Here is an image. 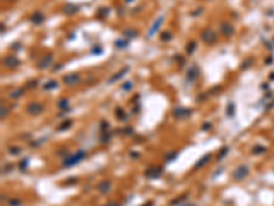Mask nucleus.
<instances>
[{
	"instance_id": "1",
	"label": "nucleus",
	"mask_w": 274,
	"mask_h": 206,
	"mask_svg": "<svg viewBox=\"0 0 274 206\" xmlns=\"http://www.w3.org/2000/svg\"><path fill=\"white\" fill-rule=\"evenodd\" d=\"M85 155H86V153H85L84 150H78L77 153H74L73 155L66 157L65 159H63V162H62V165H63L65 168H70V166H73V165L81 162V161L85 158Z\"/></svg>"
},
{
	"instance_id": "2",
	"label": "nucleus",
	"mask_w": 274,
	"mask_h": 206,
	"mask_svg": "<svg viewBox=\"0 0 274 206\" xmlns=\"http://www.w3.org/2000/svg\"><path fill=\"white\" fill-rule=\"evenodd\" d=\"M200 39H202V41L204 44H207V46H211V44H214L217 41V33L214 32L213 29H210V27H207V29H204L202 32V36H200Z\"/></svg>"
},
{
	"instance_id": "3",
	"label": "nucleus",
	"mask_w": 274,
	"mask_h": 206,
	"mask_svg": "<svg viewBox=\"0 0 274 206\" xmlns=\"http://www.w3.org/2000/svg\"><path fill=\"white\" fill-rule=\"evenodd\" d=\"M26 111H27V114H30V115H39L44 111V105L40 102H32L27 105Z\"/></svg>"
},
{
	"instance_id": "4",
	"label": "nucleus",
	"mask_w": 274,
	"mask_h": 206,
	"mask_svg": "<svg viewBox=\"0 0 274 206\" xmlns=\"http://www.w3.org/2000/svg\"><path fill=\"white\" fill-rule=\"evenodd\" d=\"M62 81H63V84H65V85L73 87V85H77L78 82L81 81V76H79L78 73H69V74L63 76Z\"/></svg>"
},
{
	"instance_id": "5",
	"label": "nucleus",
	"mask_w": 274,
	"mask_h": 206,
	"mask_svg": "<svg viewBox=\"0 0 274 206\" xmlns=\"http://www.w3.org/2000/svg\"><path fill=\"white\" fill-rule=\"evenodd\" d=\"M248 173H249V168L247 166V165H241V166H238L237 169L233 172V174H232V176H233L234 180L241 181V180H244V179L248 176Z\"/></svg>"
},
{
	"instance_id": "6",
	"label": "nucleus",
	"mask_w": 274,
	"mask_h": 206,
	"mask_svg": "<svg viewBox=\"0 0 274 206\" xmlns=\"http://www.w3.org/2000/svg\"><path fill=\"white\" fill-rule=\"evenodd\" d=\"M173 115L178 120H185V118H189V117L192 115V110L186 109V107H175L173 110Z\"/></svg>"
},
{
	"instance_id": "7",
	"label": "nucleus",
	"mask_w": 274,
	"mask_h": 206,
	"mask_svg": "<svg viewBox=\"0 0 274 206\" xmlns=\"http://www.w3.org/2000/svg\"><path fill=\"white\" fill-rule=\"evenodd\" d=\"M162 173H163L162 166H151L145 170V176L148 179H158L159 176H162Z\"/></svg>"
},
{
	"instance_id": "8",
	"label": "nucleus",
	"mask_w": 274,
	"mask_h": 206,
	"mask_svg": "<svg viewBox=\"0 0 274 206\" xmlns=\"http://www.w3.org/2000/svg\"><path fill=\"white\" fill-rule=\"evenodd\" d=\"M19 59L17 56H6L3 58V65L7 67V69H15L19 66Z\"/></svg>"
},
{
	"instance_id": "9",
	"label": "nucleus",
	"mask_w": 274,
	"mask_h": 206,
	"mask_svg": "<svg viewBox=\"0 0 274 206\" xmlns=\"http://www.w3.org/2000/svg\"><path fill=\"white\" fill-rule=\"evenodd\" d=\"M78 11H79V7L77 4H73V3H66V4H63V7H62V12H63L65 15H74V14Z\"/></svg>"
},
{
	"instance_id": "10",
	"label": "nucleus",
	"mask_w": 274,
	"mask_h": 206,
	"mask_svg": "<svg viewBox=\"0 0 274 206\" xmlns=\"http://www.w3.org/2000/svg\"><path fill=\"white\" fill-rule=\"evenodd\" d=\"M111 190V181L110 180H102L98 184V191L100 194H108Z\"/></svg>"
},
{
	"instance_id": "11",
	"label": "nucleus",
	"mask_w": 274,
	"mask_h": 206,
	"mask_svg": "<svg viewBox=\"0 0 274 206\" xmlns=\"http://www.w3.org/2000/svg\"><path fill=\"white\" fill-rule=\"evenodd\" d=\"M52 63V55L51 54H48V55H46V56H43L41 59L39 61V66L40 69H47V67H50V65Z\"/></svg>"
},
{
	"instance_id": "12",
	"label": "nucleus",
	"mask_w": 274,
	"mask_h": 206,
	"mask_svg": "<svg viewBox=\"0 0 274 206\" xmlns=\"http://www.w3.org/2000/svg\"><path fill=\"white\" fill-rule=\"evenodd\" d=\"M221 33L224 34V36H226V37H230V36H233V33H234V27L230 25V23H222L221 25Z\"/></svg>"
},
{
	"instance_id": "13",
	"label": "nucleus",
	"mask_w": 274,
	"mask_h": 206,
	"mask_svg": "<svg viewBox=\"0 0 274 206\" xmlns=\"http://www.w3.org/2000/svg\"><path fill=\"white\" fill-rule=\"evenodd\" d=\"M163 19H165V17H163V15H162V17H161V18H158L156 21H155V22H154V25H152V26H151V29H150V30H148V37H151V36H154V34H155V32H156V30L159 29V26H161V25H162V22H163Z\"/></svg>"
},
{
	"instance_id": "14",
	"label": "nucleus",
	"mask_w": 274,
	"mask_h": 206,
	"mask_svg": "<svg viewBox=\"0 0 274 206\" xmlns=\"http://www.w3.org/2000/svg\"><path fill=\"white\" fill-rule=\"evenodd\" d=\"M210 159H211V154L209 153V154H206V155H204V157H202V158H200V159H199V161H197V162L195 164V166H193V169H195V170L200 169V168H202V166H204V165H206L207 162H209Z\"/></svg>"
},
{
	"instance_id": "15",
	"label": "nucleus",
	"mask_w": 274,
	"mask_h": 206,
	"mask_svg": "<svg viewBox=\"0 0 274 206\" xmlns=\"http://www.w3.org/2000/svg\"><path fill=\"white\" fill-rule=\"evenodd\" d=\"M30 22L34 23V25H40V23L44 22V15L41 12H34L30 15Z\"/></svg>"
},
{
	"instance_id": "16",
	"label": "nucleus",
	"mask_w": 274,
	"mask_h": 206,
	"mask_svg": "<svg viewBox=\"0 0 274 206\" xmlns=\"http://www.w3.org/2000/svg\"><path fill=\"white\" fill-rule=\"evenodd\" d=\"M197 77H199V70H197V67H190L188 70V73H186V80L193 82Z\"/></svg>"
},
{
	"instance_id": "17",
	"label": "nucleus",
	"mask_w": 274,
	"mask_h": 206,
	"mask_svg": "<svg viewBox=\"0 0 274 206\" xmlns=\"http://www.w3.org/2000/svg\"><path fill=\"white\" fill-rule=\"evenodd\" d=\"M23 94H25V89L23 88H17V89H14L12 92H10V98H12V99H18V98H21Z\"/></svg>"
},
{
	"instance_id": "18",
	"label": "nucleus",
	"mask_w": 274,
	"mask_h": 206,
	"mask_svg": "<svg viewBox=\"0 0 274 206\" xmlns=\"http://www.w3.org/2000/svg\"><path fill=\"white\" fill-rule=\"evenodd\" d=\"M137 34H138V33L136 32V30H134V29H130V27L123 32V36L127 37V39H134V37H137Z\"/></svg>"
},
{
	"instance_id": "19",
	"label": "nucleus",
	"mask_w": 274,
	"mask_h": 206,
	"mask_svg": "<svg viewBox=\"0 0 274 206\" xmlns=\"http://www.w3.org/2000/svg\"><path fill=\"white\" fill-rule=\"evenodd\" d=\"M127 70H129V67H125V69H122V70H121L119 73H117L115 76H113V77L110 78V82H114L115 80H118V78H121L123 74H126V73H127Z\"/></svg>"
},
{
	"instance_id": "20",
	"label": "nucleus",
	"mask_w": 274,
	"mask_h": 206,
	"mask_svg": "<svg viewBox=\"0 0 274 206\" xmlns=\"http://www.w3.org/2000/svg\"><path fill=\"white\" fill-rule=\"evenodd\" d=\"M71 124H73L71 120H66L65 122H62V124H60V126H58V129H56V130H66V129H69V128L71 126Z\"/></svg>"
},
{
	"instance_id": "21",
	"label": "nucleus",
	"mask_w": 274,
	"mask_h": 206,
	"mask_svg": "<svg viewBox=\"0 0 274 206\" xmlns=\"http://www.w3.org/2000/svg\"><path fill=\"white\" fill-rule=\"evenodd\" d=\"M58 106L59 109H63V110H67L69 109V99L67 98H63L58 102Z\"/></svg>"
},
{
	"instance_id": "22",
	"label": "nucleus",
	"mask_w": 274,
	"mask_h": 206,
	"mask_svg": "<svg viewBox=\"0 0 274 206\" xmlns=\"http://www.w3.org/2000/svg\"><path fill=\"white\" fill-rule=\"evenodd\" d=\"M228 151H229V147H226V146L222 147L221 151H219V154L217 155V161H222V159H224V157L228 154Z\"/></svg>"
},
{
	"instance_id": "23",
	"label": "nucleus",
	"mask_w": 274,
	"mask_h": 206,
	"mask_svg": "<svg viewBox=\"0 0 274 206\" xmlns=\"http://www.w3.org/2000/svg\"><path fill=\"white\" fill-rule=\"evenodd\" d=\"M115 114L118 117V120H121V121H125L126 120V115H125V111L121 107H117L115 109Z\"/></svg>"
},
{
	"instance_id": "24",
	"label": "nucleus",
	"mask_w": 274,
	"mask_h": 206,
	"mask_svg": "<svg viewBox=\"0 0 274 206\" xmlns=\"http://www.w3.org/2000/svg\"><path fill=\"white\" fill-rule=\"evenodd\" d=\"M55 88H58V82L56 81H54V80H51L50 82H46V84H44V89H55Z\"/></svg>"
},
{
	"instance_id": "25",
	"label": "nucleus",
	"mask_w": 274,
	"mask_h": 206,
	"mask_svg": "<svg viewBox=\"0 0 274 206\" xmlns=\"http://www.w3.org/2000/svg\"><path fill=\"white\" fill-rule=\"evenodd\" d=\"M177 155H178V153H177V151H173V153H169V154H166V155H165V161H166V162H170V161H174L175 158H177Z\"/></svg>"
},
{
	"instance_id": "26",
	"label": "nucleus",
	"mask_w": 274,
	"mask_h": 206,
	"mask_svg": "<svg viewBox=\"0 0 274 206\" xmlns=\"http://www.w3.org/2000/svg\"><path fill=\"white\" fill-rule=\"evenodd\" d=\"M115 47H118L119 50H123V48L127 47V41L125 39H121V40H117L115 41Z\"/></svg>"
},
{
	"instance_id": "27",
	"label": "nucleus",
	"mask_w": 274,
	"mask_h": 206,
	"mask_svg": "<svg viewBox=\"0 0 274 206\" xmlns=\"http://www.w3.org/2000/svg\"><path fill=\"white\" fill-rule=\"evenodd\" d=\"M234 103H229L228 105V107H226V114L229 115V117H233V114H234Z\"/></svg>"
},
{
	"instance_id": "28",
	"label": "nucleus",
	"mask_w": 274,
	"mask_h": 206,
	"mask_svg": "<svg viewBox=\"0 0 274 206\" xmlns=\"http://www.w3.org/2000/svg\"><path fill=\"white\" fill-rule=\"evenodd\" d=\"M266 151V147H263V146H255L254 149H252V153L254 154H262V153H265Z\"/></svg>"
},
{
	"instance_id": "29",
	"label": "nucleus",
	"mask_w": 274,
	"mask_h": 206,
	"mask_svg": "<svg viewBox=\"0 0 274 206\" xmlns=\"http://www.w3.org/2000/svg\"><path fill=\"white\" fill-rule=\"evenodd\" d=\"M195 48H196V43H195V41H190V43L188 44V47H186V52L190 55L193 51H195Z\"/></svg>"
},
{
	"instance_id": "30",
	"label": "nucleus",
	"mask_w": 274,
	"mask_h": 206,
	"mask_svg": "<svg viewBox=\"0 0 274 206\" xmlns=\"http://www.w3.org/2000/svg\"><path fill=\"white\" fill-rule=\"evenodd\" d=\"M8 151H10V154H12V155H18V154L21 153V149L19 147H15V146H11V147H8Z\"/></svg>"
},
{
	"instance_id": "31",
	"label": "nucleus",
	"mask_w": 274,
	"mask_h": 206,
	"mask_svg": "<svg viewBox=\"0 0 274 206\" xmlns=\"http://www.w3.org/2000/svg\"><path fill=\"white\" fill-rule=\"evenodd\" d=\"M161 39L163 41H170L173 39V36H171V33H169V32H163L161 34Z\"/></svg>"
},
{
	"instance_id": "32",
	"label": "nucleus",
	"mask_w": 274,
	"mask_h": 206,
	"mask_svg": "<svg viewBox=\"0 0 274 206\" xmlns=\"http://www.w3.org/2000/svg\"><path fill=\"white\" fill-rule=\"evenodd\" d=\"M110 139H111V136H110L107 132L102 133V137H100V140H102V143H108V142H110Z\"/></svg>"
},
{
	"instance_id": "33",
	"label": "nucleus",
	"mask_w": 274,
	"mask_h": 206,
	"mask_svg": "<svg viewBox=\"0 0 274 206\" xmlns=\"http://www.w3.org/2000/svg\"><path fill=\"white\" fill-rule=\"evenodd\" d=\"M27 162H29V159H27V158H23V159L21 161V164H19V169H21V170H25Z\"/></svg>"
},
{
	"instance_id": "34",
	"label": "nucleus",
	"mask_w": 274,
	"mask_h": 206,
	"mask_svg": "<svg viewBox=\"0 0 274 206\" xmlns=\"http://www.w3.org/2000/svg\"><path fill=\"white\" fill-rule=\"evenodd\" d=\"M10 206H21V201L19 199H11V201L8 202Z\"/></svg>"
},
{
	"instance_id": "35",
	"label": "nucleus",
	"mask_w": 274,
	"mask_h": 206,
	"mask_svg": "<svg viewBox=\"0 0 274 206\" xmlns=\"http://www.w3.org/2000/svg\"><path fill=\"white\" fill-rule=\"evenodd\" d=\"M104 206H121V204L119 202H117V201H110V202H107Z\"/></svg>"
},
{
	"instance_id": "36",
	"label": "nucleus",
	"mask_w": 274,
	"mask_h": 206,
	"mask_svg": "<svg viewBox=\"0 0 274 206\" xmlns=\"http://www.w3.org/2000/svg\"><path fill=\"white\" fill-rule=\"evenodd\" d=\"M132 87H133V84H132V82H125V84L122 85V88L125 89V91H129Z\"/></svg>"
},
{
	"instance_id": "37",
	"label": "nucleus",
	"mask_w": 274,
	"mask_h": 206,
	"mask_svg": "<svg viewBox=\"0 0 274 206\" xmlns=\"http://www.w3.org/2000/svg\"><path fill=\"white\" fill-rule=\"evenodd\" d=\"M100 124H102V125H100V128H102V130L108 129V122H107V121H102Z\"/></svg>"
},
{
	"instance_id": "38",
	"label": "nucleus",
	"mask_w": 274,
	"mask_h": 206,
	"mask_svg": "<svg viewBox=\"0 0 274 206\" xmlns=\"http://www.w3.org/2000/svg\"><path fill=\"white\" fill-rule=\"evenodd\" d=\"M7 113H8V110L4 107V105H2V118H4V117L7 115Z\"/></svg>"
},
{
	"instance_id": "39",
	"label": "nucleus",
	"mask_w": 274,
	"mask_h": 206,
	"mask_svg": "<svg viewBox=\"0 0 274 206\" xmlns=\"http://www.w3.org/2000/svg\"><path fill=\"white\" fill-rule=\"evenodd\" d=\"M36 85H37V81H36V80H32V81L29 82V84H27V88H34Z\"/></svg>"
},
{
	"instance_id": "40",
	"label": "nucleus",
	"mask_w": 274,
	"mask_h": 206,
	"mask_svg": "<svg viewBox=\"0 0 274 206\" xmlns=\"http://www.w3.org/2000/svg\"><path fill=\"white\" fill-rule=\"evenodd\" d=\"M210 128H211V124H210V122H206V124H204V125L202 126V130H209Z\"/></svg>"
},
{
	"instance_id": "41",
	"label": "nucleus",
	"mask_w": 274,
	"mask_h": 206,
	"mask_svg": "<svg viewBox=\"0 0 274 206\" xmlns=\"http://www.w3.org/2000/svg\"><path fill=\"white\" fill-rule=\"evenodd\" d=\"M217 91H221V87H215V88H213V89L210 91V94H218Z\"/></svg>"
},
{
	"instance_id": "42",
	"label": "nucleus",
	"mask_w": 274,
	"mask_h": 206,
	"mask_svg": "<svg viewBox=\"0 0 274 206\" xmlns=\"http://www.w3.org/2000/svg\"><path fill=\"white\" fill-rule=\"evenodd\" d=\"M62 67H63V65L59 63V65H56V66L54 67V71H59V69H62Z\"/></svg>"
},
{
	"instance_id": "43",
	"label": "nucleus",
	"mask_w": 274,
	"mask_h": 206,
	"mask_svg": "<svg viewBox=\"0 0 274 206\" xmlns=\"http://www.w3.org/2000/svg\"><path fill=\"white\" fill-rule=\"evenodd\" d=\"M123 132H125V133H132V132H133V129H132V128H127V129L125 128V130H123Z\"/></svg>"
},
{
	"instance_id": "44",
	"label": "nucleus",
	"mask_w": 274,
	"mask_h": 206,
	"mask_svg": "<svg viewBox=\"0 0 274 206\" xmlns=\"http://www.w3.org/2000/svg\"><path fill=\"white\" fill-rule=\"evenodd\" d=\"M130 155H132V157H137V158H138V157H140V155H138V154H137V153H130Z\"/></svg>"
},
{
	"instance_id": "45",
	"label": "nucleus",
	"mask_w": 274,
	"mask_h": 206,
	"mask_svg": "<svg viewBox=\"0 0 274 206\" xmlns=\"http://www.w3.org/2000/svg\"><path fill=\"white\" fill-rule=\"evenodd\" d=\"M144 206H152V202H150V204H145Z\"/></svg>"
},
{
	"instance_id": "46",
	"label": "nucleus",
	"mask_w": 274,
	"mask_h": 206,
	"mask_svg": "<svg viewBox=\"0 0 274 206\" xmlns=\"http://www.w3.org/2000/svg\"><path fill=\"white\" fill-rule=\"evenodd\" d=\"M126 2H127V3H129V2H132V0H126Z\"/></svg>"
},
{
	"instance_id": "47",
	"label": "nucleus",
	"mask_w": 274,
	"mask_h": 206,
	"mask_svg": "<svg viewBox=\"0 0 274 206\" xmlns=\"http://www.w3.org/2000/svg\"><path fill=\"white\" fill-rule=\"evenodd\" d=\"M8 2H14V0H8Z\"/></svg>"
}]
</instances>
